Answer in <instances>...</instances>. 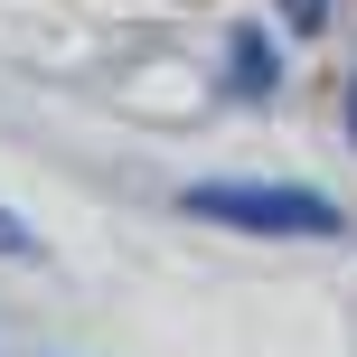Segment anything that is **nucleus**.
<instances>
[{
  "mask_svg": "<svg viewBox=\"0 0 357 357\" xmlns=\"http://www.w3.org/2000/svg\"><path fill=\"white\" fill-rule=\"evenodd\" d=\"M178 207L207 216V226H245V235H310V245L348 235V216L320 188H282V178H197Z\"/></svg>",
  "mask_w": 357,
  "mask_h": 357,
  "instance_id": "obj_1",
  "label": "nucleus"
},
{
  "mask_svg": "<svg viewBox=\"0 0 357 357\" xmlns=\"http://www.w3.org/2000/svg\"><path fill=\"white\" fill-rule=\"evenodd\" d=\"M226 56H235V66H226V85H235V94H273V75H282V56H273V47H264V38H254V29H245V38H235V47H226Z\"/></svg>",
  "mask_w": 357,
  "mask_h": 357,
  "instance_id": "obj_2",
  "label": "nucleus"
},
{
  "mask_svg": "<svg viewBox=\"0 0 357 357\" xmlns=\"http://www.w3.org/2000/svg\"><path fill=\"white\" fill-rule=\"evenodd\" d=\"M282 19H291V29H320V19H329V0H282Z\"/></svg>",
  "mask_w": 357,
  "mask_h": 357,
  "instance_id": "obj_3",
  "label": "nucleus"
},
{
  "mask_svg": "<svg viewBox=\"0 0 357 357\" xmlns=\"http://www.w3.org/2000/svg\"><path fill=\"white\" fill-rule=\"evenodd\" d=\"M0 254H38V235L19 226V216H0Z\"/></svg>",
  "mask_w": 357,
  "mask_h": 357,
  "instance_id": "obj_4",
  "label": "nucleus"
},
{
  "mask_svg": "<svg viewBox=\"0 0 357 357\" xmlns=\"http://www.w3.org/2000/svg\"><path fill=\"white\" fill-rule=\"evenodd\" d=\"M348 132H357V85H348Z\"/></svg>",
  "mask_w": 357,
  "mask_h": 357,
  "instance_id": "obj_5",
  "label": "nucleus"
}]
</instances>
